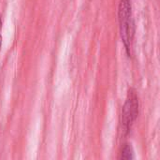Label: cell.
Wrapping results in <instances>:
<instances>
[{
  "mask_svg": "<svg viewBox=\"0 0 160 160\" xmlns=\"http://www.w3.org/2000/svg\"><path fill=\"white\" fill-rule=\"evenodd\" d=\"M135 158V155H134V150L131 144L127 143L124 145L123 149H122V153H121V159L125 160H130Z\"/></svg>",
  "mask_w": 160,
  "mask_h": 160,
  "instance_id": "cell-3",
  "label": "cell"
},
{
  "mask_svg": "<svg viewBox=\"0 0 160 160\" xmlns=\"http://www.w3.org/2000/svg\"><path fill=\"white\" fill-rule=\"evenodd\" d=\"M139 114V98L134 89H129L121 116V128L123 134L127 135L131 129Z\"/></svg>",
  "mask_w": 160,
  "mask_h": 160,
  "instance_id": "cell-2",
  "label": "cell"
},
{
  "mask_svg": "<svg viewBox=\"0 0 160 160\" xmlns=\"http://www.w3.org/2000/svg\"><path fill=\"white\" fill-rule=\"evenodd\" d=\"M1 29H2V20L0 18V49H1V44H2V36H1Z\"/></svg>",
  "mask_w": 160,
  "mask_h": 160,
  "instance_id": "cell-4",
  "label": "cell"
},
{
  "mask_svg": "<svg viewBox=\"0 0 160 160\" xmlns=\"http://www.w3.org/2000/svg\"><path fill=\"white\" fill-rule=\"evenodd\" d=\"M118 18L120 26V35L125 45L128 55L130 57L133 53L134 43V19L132 14L131 0H120L118 8Z\"/></svg>",
  "mask_w": 160,
  "mask_h": 160,
  "instance_id": "cell-1",
  "label": "cell"
}]
</instances>
